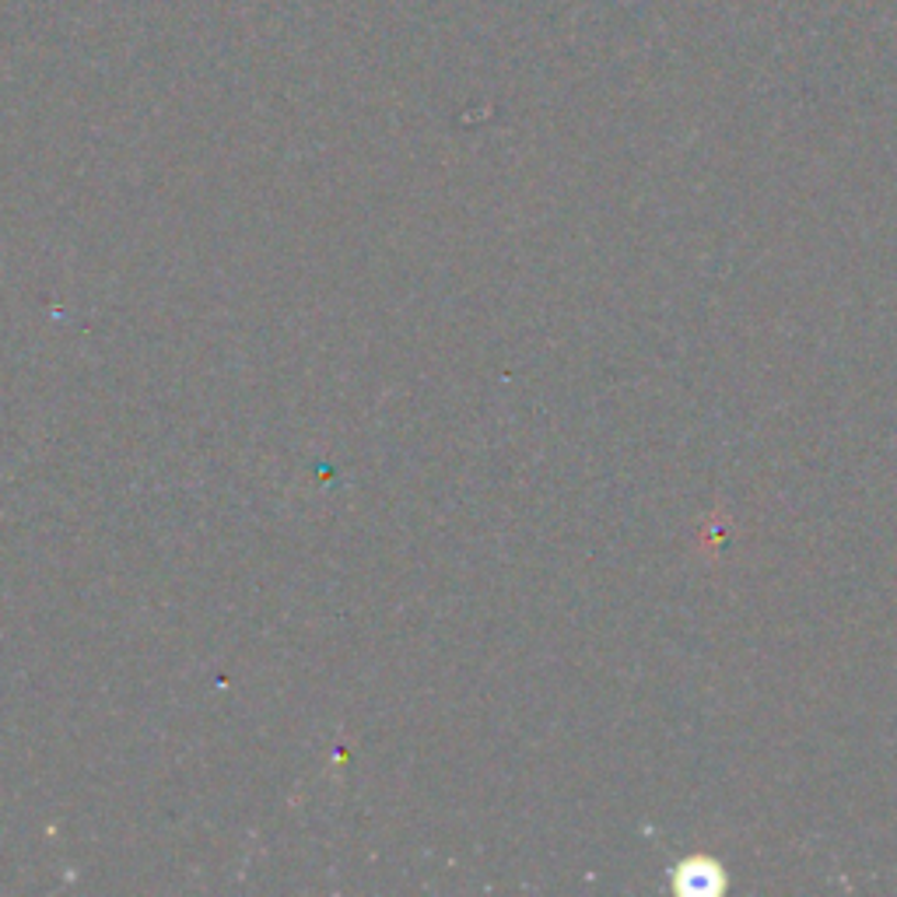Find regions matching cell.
<instances>
[{
  "label": "cell",
  "instance_id": "cell-1",
  "mask_svg": "<svg viewBox=\"0 0 897 897\" xmlns=\"http://www.w3.org/2000/svg\"><path fill=\"white\" fill-rule=\"evenodd\" d=\"M677 890L691 897H712L723 890V870L712 859H688L677 866Z\"/></svg>",
  "mask_w": 897,
  "mask_h": 897
}]
</instances>
